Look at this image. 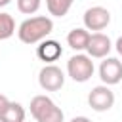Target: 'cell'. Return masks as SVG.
<instances>
[{
    "label": "cell",
    "instance_id": "1",
    "mask_svg": "<svg viewBox=\"0 0 122 122\" xmlns=\"http://www.w3.org/2000/svg\"><path fill=\"white\" fill-rule=\"evenodd\" d=\"M53 30V21L46 15H36V17H29L25 19L19 29H17V36L21 42L25 44H36L46 40V36Z\"/></svg>",
    "mask_w": 122,
    "mask_h": 122
},
{
    "label": "cell",
    "instance_id": "2",
    "mask_svg": "<svg viewBox=\"0 0 122 122\" xmlns=\"http://www.w3.org/2000/svg\"><path fill=\"white\" fill-rule=\"evenodd\" d=\"M30 114L36 122H63V111L48 97V95H34L30 99Z\"/></svg>",
    "mask_w": 122,
    "mask_h": 122
},
{
    "label": "cell",
    "instance_id": "3",
    "mask_svg": "<svg viewBox=\"0 0 122 122\" xmlns=\"http://www.w3.org/2000/svg\"><path fill=\"white\" fill-rule=\"evenodd\" d=\"M93 61L90 55L76 53L67 61V72L74 82H88L93 76Z\"/></svg>",
    "mask_w": 122,
    "mask_h": 122
},
{
    "label": "cell",
    "instance_id": "4",
    "mask_svg": "<svg viewBox=\"0 0 122 122\" xmlns=\"http://www.w3.org/2000/svg\"><path fill=\"white\" fill-rule=\"evenodd\" d=\"M38 84L46 92H57L65 84V74L57 65H46L38 72Z\"/></svg>",
    "mask_w": 122,
    "mask_h": 122
},
{
    "label": "cell",
    "instance_id": "5",
    "mask_svg": "<svg viewBox=\"0 0 122 122\" xmlns=\"http://www.w3.org/2000/svg\"><path fill=\"white\" fill-rule=\"evenodd\" d=\"M88 105L97 111V112H105L114 105V93L109 86H95L92 88V92L88 93Z\"/></svg>",
    "mask_w": 122,
    "mask_h": 122
},
{
    "label": "cell",
    "instance_id": "6",
    "mask_svg": "<svg viewBox=\"0 0 122 122\" xmlns=\"http://www.w3.org/2000/svg\"><path fill=\"white\" fill-rule=\"evenodd\" d=\"M111 23V11L103 6H92L84 11V27L86 30H103Z\"/></svg>",
    "mask_w": 122,
    "mask_h": 122
},
{
    "label": "cell",
    "instance_id": "7",
    "mask_svg": "<svg viewBox=\"0 0 122 122\" xmlns=\"http://www.w3.org/2000/svg\"><path fill=\"white\" fill-rule=\"evenodd\" d=\"M99 78L105 86L122 82V61L116 57H105L99 65Z\"/></svg>",
    "mask_w": 122,
    "mask_h": 122
},
{
    "label": "cell",
    "instance_id": "8",
    "mask_svg": "<svg viewBox=\"0 0 122 122\" xmlns=\"http://www.w3.org/2000/svg\"><path fill=\"white\" fill-rule=\"evenodd\" d=\"M112 44H111V38L103 32H93L90 34V42H88V55L90 57H95V59H105L111 51Z\"/></svg>",
    "mask_w": 122,
    "mask_h": 122
},
{
    "label": "cell",
    "instance_id": "9",
    "mask_svg": "<svg viewBox=\"0 0 122 122\" xmlns=\"http://www.w3.org/2000/svg\"><path fill=\"white\" fill-rule=\"evenodd\" d=\"M36 55L40 61L51 65L53 61H57L61 55H63V48L57 40H42L40 46L36 48Z\"/></svg>",
    "mask_w": 122,
    "mask_h": 122
},
{
    "label": "cell",
    "instance_id": "10",
    "mask_svg": "<svg viewBox=\"0 0 122 122\" xmlns=\"http://www.w3.org/2000/svg\"><path fill=\"white\" fill-rule=\"evenodd\" d=\"M88 42H90V32L86 29H72L69 34H67V44L74 50V51H82L88 48Z\"/></svg>",
    "mask_w": 122,
    "mask_h": 122
},
{
    "label": "cell",
    "instance_id": "11",
    "mask_svg": "<svg viewBox=\"0 0 122 122\" xmlns=\"http://www.w3.org/2000/svg\"><path fill=\"white\" fill-rule=\"evenodd\" d=\"M25 120V109L17 101H10L6 109L0 112V122H23Z\"/></svg>",
    "mask_w": 122,
    "mask_h": 122
},
{
    "label": "cell",
    "instance_id": "12",
    "mask_svg": "<svg viewBox=\"0 0 122 122\" xmlns=\"http://www.w3.org/2000/svg\"><path fill=\"white\" fill-rule=\"evenodd\" d=\"M74 0H46V8L50 11V15H55V17H65L71 10Z\"/></svg>",
    "mask_w": 122,
    "mask_h": 122
},
{
    "label": "cell",
    "instance_id": "13",
    "mask_svg": "<svg viewBox=\"0 0 122 122\" xmlns=\"http://www.w3.org/2000/svg\"><path fill=\"white\" fill-rule=\"evenodd\" d=\"M15 32V21L10 13L0 11V40H8Z\"/></svg>",
    "mask_w": 122,
    "mask_h": 122
},
{
    "label": "cell",
    "instance_id": "14",
    "mask_svg": "<svg viewBox=\"0 0 122 122\" xmlns=\"http://www.w3.org/2000/svg\"><path fill=\"white\" fill-rule=\"evenodd\" d=\"M42 0H17V10L25 15H32L40 10Z\"/></svg>",
    "mask_w": 122,
    "mask_h": 122
},
{
    "label": "cell",
    "instance_id": "15",
    "mask_svg": "<svg viewBox=\"0 0 122 122\" xmlns=\"http://www.w3.org/2000/svg\"><path fill=\"white\" fill-rule=\"evenodd\" d=\"M8 103H10V99H8L6 95H2V93H0V112L6 109V105H8Z\"/></svg>",
    "mask_w": 122,
    "mask_h": 122
},
{
    "label": "cell",
    "instance_id": "16",
    "mask_svg": "<svg viewBox=\"0 0 122 122\" xmlns=\"http://www.w3.org/2000/svg\"><path fill=\"white\" fill-rule=\"evenodd\" d=\"M71 122H92V120H90L88 116H74Z\"/></svg>",
    "mask_w": 122,
    "mask_h": 122
},
{
    "label": "cell",
    "instance_id": "17",
    "mask_svg": "<svg viewBox=\"0 0 122 122\" xmlns=\"http://www.w3.org/2000/svg\"><path fill=\"white\" fill-rule=\"evenodd\" d=\"M116 51L122 55V36H118V40H116Z\"/></svg>",
    "mask_w": 122,
    "mask_h": 122
},
{
    "label": "cell",
    "instance_id": "18",
    "mask_svg": "<svg viewBox=\"0 0 122 122\" xmlns=\"http://www.w3.org/2000/svg\"><path fill=\"white\" fill-rule=\"evenodd\" d=\"M10 2H11V0H0V8H2V6H8Z\"/></svg>",
    "mask_w": 122,
    "mask_h": 122
}]
</instances>
